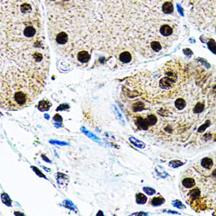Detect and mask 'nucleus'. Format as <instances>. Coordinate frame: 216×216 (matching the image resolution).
<instances>
[{"instance_id":"f257e3e1","label":"nucleus","mask_w":216,"mask_h":216,"mask_svg":"<svg viewBox=\"0 0 216 216\" xmlns=\"http://www.w3.org/2000/svg\"><path fill=\"white\" fill-rule=\"evenodd\" d=\"M49 65L39 0H1V107L30 106L44 89Z\"/></svg>"},{"instance_id":"f03ea898","label":"nucleus","mask_w":216,"mask_h":216,"mask_svg":"<svg viewBox=\"0 0 216 216\" xmlns=\"http://www.w3.org/2000/svg\"><path fill=\"white\" fill-rule=\"evenodd\" d=\"M180 62L170 61L155 72H143L127 80L131 90L149 101H162L179 92L187 79Z\"/></svg>"},{"instance_id":"7ed1b4c3","label":"nucleus","mask_w":216,"mask_h":216,"mask_svg":"<svg viewBox=\"0 0 216 216\" xmlns=\"http://www.w3.org/2000/svg\"><path fill=\"white\" fill-rule=\"evenodd\" d=\"M188 18L196 29L216 33V0H182Z\"/></svg>"},{"instance_id":"20e7f679","label":"nucleus","mask_w":216,"mask_h":216,"mask_svg":"<svg viewBox=\"0 0 216 216\" xmlns=\"http://www.w3.org/2000/svg\"><path fill=\"white\" fill-rule=\"evenodd\" d=\"M50 106H51V104L49 102V101L43 100L39 103V106H38V107H39V110L46 111V110H48V109H49Z\"/></svg>"},{"instance_id":"39448f33","label":"nucleus","mask_w":216,"mask_h":216,"mask_svg":"<svg viewBox=\"0 0 216 216\" xmlns=\"http://www.w3.org/2000/svg\"><path fill=\"white\" fill-rule=\"evenodd\" d=\"M182 185L185 188H192L195 185V182L191 178H185V179L182 181Z\"/></svg>"},{"instance_id":"423d86ee","label":"nucleus","mask_w":216,"mask_h":216,"mask_svg":"<svg viewBox=\"0 0 216 216\" xmlns=\"http://www.w3.org/2000/svg\"><path fill=\"white\" fill-rule=\"evenodd\" d=\"M201 164H202V166L207 168V169H210L212 167V165H213V162H212V160L210 158H204V159H203L202 161H201Z\"/></svg>"},{"instance_id":"0eeeda50","label":"nucleus","mask_w":216,"mask_h":216,"mask_svg":"<svg viewBox=\"0 0 216 216\" xmlns=\"http://www.w3.org/2000/svg\"><path fill=\"white\" fill-rule=\"evenodd\" d=\"M164 202V198H163L162 196H156L151 201V203L154 206H158L162 204Z\"/></svg>"},{"instance_id":"6e6552de","label":"nucleus","mask_w":216,"mask_h":216,"mask_svg":"<svg viewBox=\"0 0 216 216\" xmlns=\"http://www.w3.org/2000/svg\"><path fill=\"white\" fill-rule=\"evenodd\" d=\"M136 201L138 203H145L147 201V197L142 193H138L136 196Z\"/></svg>"},{"instance_id":"1a4fd4ad","label":"nucleus","mask_w":216,"mask_h":216,"mask_svg":"<svg viewBox=\"0 0 216 216\" xmlns=\"http://www.w3.org/2000/svg\"><path fill=\"white\" fill-rule=\"evenodd\" d=\"M175 106L177 107L178 109H182L185 106V100H183L182 98H178L175 101Z\"/></svg>"},{"instance_id":"9d476101","label":"nucleus","mask_w":216,"mask_h":216,"mask_svg":"<svg viewBox=\"0 0 216 216\" xmlns=\"http://www.w3.org/2000/svg\"><path fill=\"white\" fill-rule=\"evenodd\" d=\"M203 110V105L202 103H198L194 108L195 113H201Z\"/></svg>"},{"instance_id":"9b49d317","label":"nucleus","mask_w":216,"mask_h":216,"mask_svg":"<svg viewBox=\"0 0 216 216\" xmlns=\"http://www.w3.org/2000/svg\"><path fill=\"white\" fill-rule=\"evenodd\" d=\"M144 190L145 192L147 194H149V195H152V194H154L155 193L154 189H150V188H144Z\"/></svg>"}]
</instances>
